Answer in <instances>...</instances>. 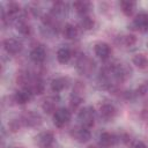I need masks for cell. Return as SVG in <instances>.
I'll use <instances>...</instances> for the list:
<instances>
[{
  "label": "cell",
  "instance_id": "6da1fadb",
  "mask_svg": "<svg viewBox=\"0 0 148 148\" xmlns=\"http://www.w3.org/2000/svg\"><path fill=\"white\" fill-rule=\"evenodd\" d=\"M79 121L80 124L86 127V128H89L94 125L95 123V112H94V109L90 108V106H87V108H83L81 109V111L79 112Z\"/></svg>",
  "mask_w": 148,
  "mask_h": 148
},
{
  "label": "cell",
  "instance_id": "7a4b0ae2",
  "mask_svg": "<svg viewBox=\"0 0 148 148\" xmlns=\"http://www.w3.org/2000/svg\"><path fill=\"white\" fill-rule=\"evenodd\" d=\"M69 120H71V111L65 109V108L58 109L53 113V123L57 127L65 126Z\"/></svg>",
  "mask_w": 148,
  "mask_h": 148
},
{
  "label": "cell",
  "instance_id": "3957f363",
  "mask_svg": "<svg viewBox=\"0 0 148 148\" xmlns=\"http://www.w3.org/2000/svg\"><path fill=\"white\" fill-rule=\"evenodd\" d=\"M77 69L80 71V73L84 74V75H89L92 69H94V61L87 57V56H82L79 60H77Z\"/></svg>",
  "mask_w": 148,
  "mask_h": 148
},
{
  "label": "cell",
  "instance_id": "277c9868",
  "mask_svg": "<svg viewBox=\"0 0 148 148\" xmlns=\"http://www.w3.org/2000/svg\"><path fill=\"white\" fill-rule=\"evenodd\" d=\"M71 135H72L76 141L82 142V143L89 141V140H90V136H91L89 130L86 128V127H83V126L72 128V131H71Z\"/></svg>",
  "mask_w": 148,
  "mask_h": 148
},
{
  "label": "cell",
  "instance_id": "5b68a950",
  "mask_svg": "<svg viewBox=\"0 0 148 148\" xmlns=\"http://www.w3.org/2000/svg\"><path fill=\"white\" fill-rule=\"evenodd\" d=\"M54 136L52 132H42L36 136V142L40 148H50L51 145L53 143Z\"/></svg>",
  "mask_w": 148,
  "mask_h": 148
},
{
  "label": "cell",
  "instance_id": "8992f818",
  "mask_svg": "<svg viewBox=\"0 0 148 148\" xmlns=\"http://www.w3.org/2000/svg\"><path fill=\"white\" fill-rule=\"evenodd\" d=\"M3 47H5V50L8 53H10V54H17L22 50L23 45H22V43L20 40H17L15 38H7V39L3 40Z\"/></svg>",
  "mask_w": 148,
  "mask_h": 148
},
{
  "label": "cell",
  "instance_id": "52a82bcc",
  "mask_svg": "<svg viewBox=\"0 0 148 148\" xmlns=\"http://www.w3.org/2000/svg\"><path fill=\"white\" fill-rule=\"evenodd\" d=\"M94 51H95V54L102 60H105L111 56V47L108 43H104V42L97 43L94 47Z\"/></svg>",
  "mask_w": 148,
  "mask_h": 148
},
{
  "label": "cell",
  "instance_id": "ba28073f",
  "mask_svg": "<svg viewBox=\"0 0 148 148\" xmlns=\"http://www.w3.org/2000/svg\"><path fill=\"white\" fill-rule=\"evenodd\" d=\"M24 125L27 126H30V127H36V126H39L42 124V118L38 113L36 112H28L23 116V120Z\"/></svg>",
  "mask_w": 148,
  "mask_h": 148
},
{
  "label": "cell",
  "instance_id": "9c48e42d",
  "mask_svg": "<svg viewBox=\"0 0 148 148\" xmlns=\"http://www.w3.org/2000/svg\"><path fill=\"white\" fill-rule=\"evenodd\" d=\"M116 136L109 132H103L101 135H99V146L103 147V148H110L112 146H114L116 143Z\"/></svg>",
  "mask_w": 148,
  "mask_h": 148
},
{
  "label": "cell",
  "instance_id": "30bf717a",
  "mask_svg": "<svg viewBox=\"0 0 148 148\" xmlns=\"http://www.w3.org/2000/svg\"><path fill=\"white\" fill-rule=\"evenodd\" d=\"M133 24L135 25V28L140 31H147L148 30V15L147 14H139L135 16Z\"/></svg>",
  "mask_w": 148,
  "mask_h": 148
},
{
  "label": "cell",
  "instance_id": "8fae6325",
  "mask_svg": "<svg viewBox=\"0 0 148 148\" xmlns=\"http://www.w3.org/2000/svg\"><path fill=\"white\" fill-rule=\"evenodd\" d=\"M45 57H46V53H45L44 47H42V46H36V47H34V49L31 50V52H30V58H31V60H32L34 62H36V64L43 62V61L45 60Z\"/></svg>",
  "mask_w": 148,
  "mask_h": 148
},
{
  "label": "cell",
  "instance_id": "7c38bea8",
  "mask_svg": "<svg viewBox=\"0 0 148 148\" xmlns=\"http://www.w3.org/2000/svg\"><path fill=\"white\" fill-rule=\"evenodd\" d=\"M31 97V90L28 88H24L22 90H18L14 95V101L17 104H25Z\"/></svg>",
  "mask_w": 148,
  "mask_h": 148
},
{
  "label": "cell",
  "instance_id": "4fadbf2b",
  "mask_svg": "<svg viewBox=\"0 0 148 148\" xmlns=\"http://www.w3.org/2000/svg\"><path fill=\"white\" fill-rule=\"evenodd\" d=\"M116 112H117L116 108L112 104H109V103L103 104L101 106V109H99V113H101V116L104 119H111V118H113L116 116Z\"/></svg>",
  "mask_w": 148,
  "mask_h": 148
},
{
  "label": "cell",
  "instance_id": "5bb4252c",
  "mask_svg": "<svg viewBox=\"0 0 148 148\" xmlns=\"http://www.w3.org/2000/svg\"><path fill=\"white\" fill-rule=\"evenodd\" d=\"M67 86V79L65 77H57L51 81V89L54 92H59L62 89H65Z\"/></svg>",
  "mask_w": 148,
  "mask_h": 148
},
{
  "label": "cell",
  "instance_id": "9a60e30c",
  "mask_svg": "<svg viewBox=\"0 0 148 148\" xmlns=\"http://www.w3.org/2000/svg\"><path fill=\"white\" fill-rule=\"evenodd\" d=\"M71 57H72V53H71L69 49H67V47H61L57 52V59L60 64L68 62L71 60Z\"/></svg>",
  "mask_w": 148,
  "mask_h": 148
},
{
  "label": "cell",
  "instance_id": "2e32d148",
  "mask_svg": "<svg viewBox=\"0 0 148 148\" xmlns=\"http://www.w3.org/2000/svg\"><path fill=\"white\" fill-rule=\"evenodd\" d=\"M62 35L65 38L67 39H74L76 36H77V28L71 23H67L65 27H64V30H62Z\"/></svg>",
  "mask_w": 148,
  "mask_h": 148
},
{
  "label": "cell",
  "instance_id": "e0dca14e",
  "mask_svg": "<svg viewBox=\"0 0 148 148\" xmlns=\"http://www.w3.org/2000/svg\"><path fill=\"white\" fill-rule=\"evenodd\" d=\"M56 105H57L56 99L52 98V97H49V98L44 99V102L42 104V108H43V111L44 112L52 113V112H56Z\"/></svg>",
  "mask_w": 148,
  "mask_h": 148
},
{
  "label": "cell",
  "instance_id": "ac0fdd59",
  "mask_svg": "<svg viewBox=\"0 0 148 148\" xmlns=\"http://www.w3.org/2000/svg\"><path fill=\"white\" fill-rule=\"evenodd\" d=\"M133 64L138 67V68H146L148 66V59L145 54L142 53H138L133 57Z\"/></svg>",
  "mask_w": 148,
  "mask_h": 148
},
{
  "label": "cell",
  "instance_id": "d6986e66",
  "mask_svg": "<svg viewBox=\"0 0 148 148\" xmlns=\"http://www.w3.org/2000/svg\"><path fill=\"white\" fill-rule=\"evenodd\" d=\"M29 89L31 90V92L39 95V94H42V92L44 91V83H43L42 80L36 79L35 81H32V83H31V86H30Z\"/></svg>",
  "mask_w": 148,
  "mask_h": 148
},
{
  "label": "cell",
  "instance_id": "ffe728a7",
  "mask_svg": "<svg viewBox=\"0 0 148 148\" xmlns=\"http://www.w3.org/2000/svg\"><path fill=\"white\" fill-rule=\"evenodd\" d=\"M73 7L79 14H86L89 9V2H87V1H75L73 3Z\"/></svg>",
  "mask_w": 148,
  "mask_h": 148
},
{
  "label": "cell",
  "instance_id": "44dd1931",
  "mask_svg": "<svg viewBox=\"0 0 148 148\" xmlns=\"http://www.w3.org/2000/svg\"><path fill=\"white\" fill-rule=\"evenodd\" d=\"M120 8H121V12L125 15L130 16V15H132V13L134 10V2H132V1H121L120 2Z\"/></svg>",
  "mask_w": 148,
  "mask_h": 148
},
{
  "label": "cell",
  "instance_id": "7402d4cb",
  "mask_svg": "<svg viewBox=\"0 0 148 148\" xmlns=\"http://www.w3.org/2000/svg\"><path fill=\"white\" fill-rule=\"evenodd\" d=\"M81 27L83 29H86V30L92 29V27H94V20L91 17H89V16L82 17V20H81Z\"/></svg>",
  "mask_w": 148,
  "mask_h": 148
},
{
  "label": "cell",
  "instance_id": "603a6c76",
  "mask_svg": "<svg viewBox=\"0 0 148 148\" xmlns=\"http://www.w3.org/2000/svg\"><path fill=\"white\" fill-rule=\"evenodd\" d=\"M17 30H18L22 35H30V32H31L30 25H29L28 23H25V22H20V23L17 24Z\"/></svg>",
  "mask_w": 148,
  "mask_h": 148
},
{
  "label": "cell",
  "instance_id": "cb8c5ba5",
  "mask_svg": "<svg viewBox=\"0 0 148 148\" xmlns=\"http://www.w3.org/2000/svg\"><path fill=\"white\" fill-rule=\"evenodd\" d=\"M7 12H8V15H10V16H15V15L18 14V12H20V5L16 3V2H10V3L8 5V9H7Z\"/></svg>",
  "mask_w": 148,
  "mask_h": 148
},
{
  "label": "cell",
  "instance_id": "d4e9b609",
  "mask_svg": "<svg viewBox=\"0 0 148 148\" xmlns=\"http://www.w3.org/2000/svg\"><path fill=\"white\" fill-rule=\"evenodd\" d=\"M123 43H124V45H126V46H133L135 43H136V37L134 36V35H132V34H130V35H126V36H124V38H123Z\"/></svg>",
  "mask_w": 148,
  "mask_h": 148
},
{
  "label": "cell",
  "instance_id": "484cf974",
  "mask_svg": "<svg viewBox=\"0 0 148 148\" xmlns=\"http://www.w3.org/2000/svg\"><path fill=\"white\" fill-rule=\"evenodd\" d=\"M20 127H21V124H20V121L16 120V119H13V120L9 123V130H10L13 133L17 132V131L20 130Z\"/></svg>",
  "mask_w": 148,
  "mask_h": 148
},
{
  "label": "cell",
  "instance_id": "4316f807",
  "mask_svg": "<svg viewBox=\"0 0 148 148\" xmlns=\"http://www.w3.org/2000/svg\"><path fill=\"white\" fill-rule=\"evenodd\" d=\"M138 95H145L146 92H147V87H146V84H142V86H140L139 88H138Z\"/></svg>",
  "mask_w": 148,
  "mask_h": 148
},
{
  "label": "cell",
  "instance_id": "83f0119b",
  "mask_svg": "<svg viewBox=\"0 0 148 148\" xmlns=\"http://www.w3.org/2000/svg\"><path fill=\"white\" fill-rule=\"evenodd\" d=\"M134 148H147V146L145 145V142H142V141H138V142L134 145Z\"/></svg>",
  "mask_w": 148,
  "mask_h": 148
},
{
  "label": "cell",
  "instance_id": "f1b7e54d",
  "mask_svg": "<svg viewBox=\"0 0 148 148\" xmlns=\"http://www.w3.org/2000/svg\"><path fill=\"white\" fill-rule=\"evenodd\" d=\"M88 148H95V147H94V146H89Z\"/></svg>",
  "mask_w": 148,
  "mask_h": 148
}]
</instances>
